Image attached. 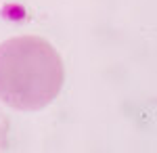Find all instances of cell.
<instances>
[{"label": "cell", "instance_id": "obj_1", "mask_svg": "<svg viewBox=\"0 0 157 153\" xmlns=\"http://www.w3.org/2000/svg\"><path fill=\"white\" fill-rule=\"evenodd\" d=\"M65 80L61 55L40 36H17L0 44V101L19 111L48 107Z\"/></svg>", "mask_w": 157, "mask_h": 153}]
</instances>
